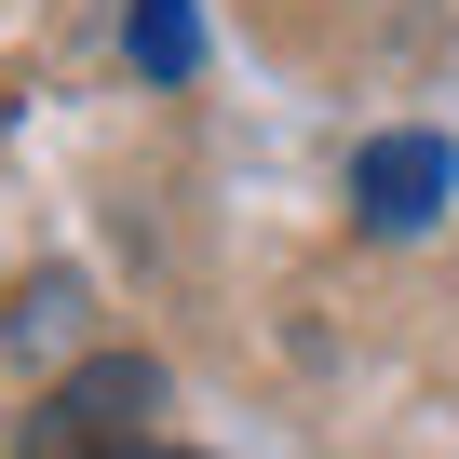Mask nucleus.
Here are the masks:
<instances>
[{"mask_svg":"<svg viewBox=\"0 0 459 459\" xmlns=\"http://www.w3.org/2000/svg\"><path fill=\"white\" fill-rule=\"evenodd\" d=\"M68 338H82V284H68V271H41V284L14 298V351H68Z\"/></svg>","mask_w":459,"mask_h":459,"instance_id":"obj_4","label":"nucleus"},{"mask_svg":"<svg viewBox=\"0 0 459 459\" xmlns=\"http://www.w3.org/2000/svg\"><path fill=\"white\" fill-rule=\"evenodd\" d=\"M122 55L149 82H189L203 68V14H189V0H122Z\"/></svg>","mask_w":459,"mask_h":459,"instance_id":"obj_3","label":"nucleus"},{"mask_svg":"<svg viewBox=\"0 0 459 459\" xmlns=\"http://www.w3.org/2000/svg\"><path fill=\"white\" fill-rule=\"evenodd\" d=\"M149 419H162V365L149 351H95L41 392L28 419V459H149Z\"/></svg>","mask_w":459,"mask_h":459,"instance_id":"obj_1","label":"nucleus"},{"mask_svg":"<svg viewBox=\"0 0 459 459\" xmlns=\"http://www.w3.org/2000/svg\"><path fill=\"white\" fill-rule=\"evenodd\" d=\"M149 459H189V446H149Z\"/></svg>","mask_w":459,"mask_h":459,"instance_id":"obj_5","label":"nucleus"},{"mask_svg":"<svg viewBox=\"0 0 459 459\" xmlns=\"http://www.w3.org/2000/svg\"><path fill=\"white\" fill-rule=\"evenodd\" d=\"M446 189H459V149H446V135H365V162H351L365 230H432Z\"/></svg>","mask_w":459,"mask_h":459,"instance_id":"obj_2","label":"nucleus"}]
</instances>
